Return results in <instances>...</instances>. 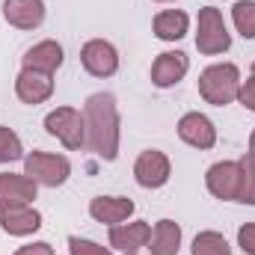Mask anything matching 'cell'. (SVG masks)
Listing matches in <instances>:
<instances>
[{"label":"cell","instance_id":"obj_22","mask_svg":"<svg viewBox=\"0 0 255 255\" xmlns=\"http://www.w3.org/2000/svg\"><path fill=\"white\" fill-rule=\"evenodd\" d=\"M24 142L21 136L12 130V128L0 125V163H15V160H24Z\"/></svg>","mask_w":255,"mask_h":255},{"label":"cell","instance_id":"obj_26","mask_svg":"<svg viewBox=\"0 0 255 255\" xmlns=\"http://www.w3.org/2000/svg\"><path fill=\"white\" fill-rule=\"evenodd\" d=\"M238 101H241L247 110H253V113H255V77H250V80H241Z\"/></svg>","mask_w":255,"mask_h":255},{"label":"cell","instance_id":"obj_2","mask_svg":"<svg viewBox=\"0 0 255 255\" xmlns=\"http://www.w3.org/2000/svg\"><path fill=\"white\" fill-rule=\"evenodd\" d=\"M238 92H241V68L235 63H214L199 74V95L214 107L238 101Z\"/></svg>","mask_w":255,"mask_h":255},{"label":"cell","instance_id":"obj_25","mask_svg":"<svg viewBox=\"0 0 255 255\" xmlns=\"http://www.w3.org/2000/svg\"><path fill=\"white\" fill-rule=\"evenodd\" d=\"M238 247L247 255H255V223H247L238 229Z\"/></svg>","mask_w":255,"mask_h":255},{"label":"cell","instance_id":"obj_7","mask_svg":"<svg viewBox=\"0 0 255 255\" xmlns=\"http://www.w3.org/2000/svg\"><path fill=\"white\" fill-rule=\"evenodd\" d=\"M205 187L220 202H238L241 190V160H220L205 172Z\"/></svg>","mask_w":255,"mask_h":255},{"label":"cell","instance_id":"obj_10","mask_svg":"<svg viewBox=\"0 0 255 255\" xmlns=\"http://www.w3.org/2000/svg\"><path fill=\"white\" fill-rule=\"evenodd\" d=\"M148 238H151V226L142 223V220H133V223H119V226H110V235H107V244L122 255H136L139 250L148 247Z\"/></svg>","mask_w":255,"mask_h":255},{"label":"cell","instance_id":"obj_23","mask_svg":"<svg viewBox=\"0 0 255 255\" xmlns=\"http://www.w3.org/2000/svg\"><path fill=\"white\" fill-rule=\"evenodd\" d=\"M238 202L255 208V160L253 157H244L241 160V190H238Z\"/></svg>","mask_w":255,"mask_h":255},{"label":"cell","instance_id":"obj_8","mask_svg":"<svg viewBox=\"0 0 255 255\" xmlns=\"http://www.w3.org/2000/svg\"><path fill=\"white\" fill-rule=\"evenodd\" d=\"M169 175H172V163H169V157H166L163 151H157V148H148V151H142V154L133 160V178H136V184L145 187V190L163 187V184L169 181Z\"/></svg>","mask_w":255,"mask_h":255},{"label":"cell","instance_id":"obj_5","mask_svg":"<svg viewBox=\"0 0 255 255\" xmlns=\"http://www.w3.org/2000/svg\"><path fill=\"white\" fill-rule=\"evenodd\" d=\"M45 130L57 136L68 151H80L86 145V122L83 113L74 107H57L45 116Z\"/></svg>","mask_w":255,"mask_h":255},{"label":"cell","instance_id":"obj_24","mask_svg":"<svg viewBox=\"0 0 255 255\" xmlns=\"http://www.w3.org/2000/svg\"><path fill=\"white\" fill-rule=\"evenodd\" d=\"M68 255H113L107 247L89 241V238H77V235H68Z\"/></svg>","mask_w":255,"mask_h":255},{"label":"cell","instance_id":"obj_16","mask_svg":"<svg viewBox=\"0 0 255 255\" xmlns=\"http://www.w3.org/2000/svg\"><path fill=\"white\" fill-rule=\"evenodd\" d=\"M0 229L12 238H27L42 229V214L33 205H18V208H3L0 211Z\"/></svg>","mask_w":255,"mask_h":255},{"label":"cell","instance_id":"obj_13","mask_svg":"<svg viewBox=\"0 0 255 255\" xmlns=\"http://www.w3.org/2000/svg\"><path fill=\"white\" fill-rule=\"evenodd\" d=\"M3 21L15 30H36L45 21V0H3Z\"/></svg>","mask_w":255,"mask_h":255},{"label":"cell","instance_id":"obj_19","mask_svg":"<svg viewBox=\"0 0 255 255\" xmlns=\"http://www.w3.org/2000/svg\"><path fill=\"white\" fill-rule=\"evenodd\" d=\"M151 30H154V36H157L160 42H178V39L187 36L190 18H187V12H181V9H163V12L154 15Z\"/></svg>","mask_w":255,"mask_h":255},{"label":"cell","instance_id":"obj_21","mask_svg":"<svg viewBox=\"0 0 255 255\" xmlns=\"http://www.w3.org/2000/svg\"><path fill=\"white\" fill-rule=\"evenodd\" d=\"M232 21L244 39H255V0H238L232 6Z\"/></svg>","mask_w":255,"mask_h":255},{"label":"cell","instance_id":"obj_3","mask_svg":"<svg viewBox=\"0 0 255 255\" xmlns=\"http://www.w3.org/2000/svg\"><path fill=\"white\" fill-rule=\"evenodd\" d=\"M232 48V33L226 27V18L217 6H205L199 9V21H196V51L202 57H217L226 54Z\"/></svg>","mask_w":255,"mask_h":255},{"label":"cell","instance_id":"obj_20","mask_svg":"<svg viewBox=\"0 0 255 255\" xmlns=\"http://www.w3.org/2000/svg\"><path fill=\"white\" fill-rule=\"evenodd\" d=\"M190 255H232V247L229 241L220 235V232H199L193 238V247H190Z\"/></svg>","mask_w":255,"mask_h":255},{"label":"cell","instance_id":"obj_28","mask_svg":"<svg viewBox=\"0 0 255 255\" xmlns=\"http://www.w3.org/2000/svg\"><path fill=\"white\" fill-rule=\"evenodd\" d=\"M247 157H253L255 160V130L250 133V151H247Z\"/></svg>","mask_w":255,"mask_h":255},{"label":"cell","instance_id":"obj_12","mask_svg":"<svg viewBox=\"0 0 255 255\" xmlns=\"http://www.w3.org/2000/svg\"><path fill=\"white\" fill-rule=\"evenodd\" d=\"M15 95L21 104H45L51 95H54V74H42V71H30V68H21L18 77H15Z\"/></svg>","mask_w":255,"mask_h":255},{"label":"cell","instance_id":"obj_27","mask_svg":"<svg viewBox=\"0 0 255 255\" xmlns=\"http://www.w3.org/2000/svg\"><path fill=\"white\" fill-rule=\"evenodd\" d=\"M15 255H54V247H51V244H45V241H36V244L18 247Z\"/></svg>","mask_w":255,"mask_h":255},{"label":"cell","instance_id":"obj_14","mask_svg":"<svg viewBox=\"0 0 255 255\" xmlns=\"http://www.w3.org/2000/svg\"><path fill=\"white\" fill-rule=\"evenodd\" d=\"M136 205L128 196H95L89 202V217L101 226H119L133 217Z\"/></svg>","mask_w":255,"mask_h":255},{"label":"cell","instance_id":"obj_17","mask_svg":"<svg viewBox=\"0 0 255 255\" xmlns=\"http://www.w3.org/2000/svg\"><path fill=\"white\" fill-rule=\"evenodd\" d=\"M65 54L63 45L54 42V39H45V42H36L24 57H21V65L30 68V71H42V74H54L60 65H63Z\"/></svg>","mask_w":255,"mask_h":255},{"label":"cell","instance_id":"obj_6","mask_svg":"<svg viewBox=\"0 0 255 255\" xmlns=\"http://www.w3.org/2000/svg\"><path fill=\"white\" fill-rule=\"evenodd\" d=\"M80 65L92 77H113L119 71V51L107 39H89L80 48Z\"/></svg>","mask_w":255,"mask_h":255},{"label":"cell","instance_id":"obj_18","mask_svg":"<svg viewBox=\"0 0 255 255\" xmlns=\"http://www.w3.org/2000/svg\"><path fill=\"white\" fill-rule=\"evenodd\" d=\"M181 226L175 220H157L148 238V253L151 255H178L181 253Z\"/></svg>","mask_w":255,"mask_h":255},{"label":"cell","instance_id":"obj_15","mask_svg":"<svg viewBox=\"0 0 255 255\" xmlns=\"http://www.w3.org/2000/svg\"><path fill=\"white\" fill-rule=\"evenodd\" d=\"M39 193V184L27 178L24 172H0V211L3 208H18V205H33Z\"/></svg>","mask_w":255,"mask_h":255},{"label":"cell","instance_id":"obj_9","mask_svg":"<svg viewBox=\"0 0 255 255\" xmlns=\"http://www.w3.org/2000/svg\"><path fill=\"white\" fill-rule=\"evenodd\" d=\"M190 71V57L184 51H163L151 63V83L157 89H172Z\"/></svg>","mask_w":255,"mask_h":255},{"label":"cell","instance_id":"obj_1","mask_svg":"<svg viewBox=\"0 0 255 255\" xmlns=\"http://www.w3.org/2000/svg\"><path fill=\"white\" fill-rule=\"evenodd\" d=\"M80 113L86 122V148L95 157L113 163L119 157V136H122V119H119L116 98L110 92H95L86 98Z\"/></svg>","mask_w":255,"mask_h":255},{"label":"cell","instance_id":"obj_29","mask_svg":"<svg viewBox=\"0 0 255 255\" xmlns=\"http://www.w3.org/2000/svg\"><path fill=\"white\" fill-rule=\"evenodd\" d=\"M154 3H175V0H154Z\"/></svg>","mask_w":255,"mask_h":255},{"label":"cell","instance_id":"obj_4","mask_svg":"<svg viewBox=\"0 0 255 255\" xmlns=\"http://www.w3.org/2000/svg\"><path fill=\"white\" fill-rule=\"evenodd\" d=\"M24 175L33 178L39 187H63L71 175V163L65 154L30 151V154H24Z\"/></svg>","mask_w":255,"mask_h":255},{"label":"cell","instance_id":"obj_11","mask_svg":"<svg viewBox=\"0 0 255 255\" xmlns=\"http://www.w3.org/2000/svg\"><path fill=\"white\" fill-rule=\"evenodd\" d=\"M178 136H181V142H187V145L199 148V151H208V148L217 145V128H214V122L205 113H199V110L184 113L178 119Z\"/></svg>","mask_w":255,"mask_h":255},{"label":"cell","instance_id":"obj_30","mask_svg":"<svg viewBox=\"0 0 255 255\" xmlns=\"http://www.w3.org/2000/svg\"><path fill=\"white\" fill-rule=\"evenodd\" d=\"M253 77H255V63H253Z\"/></svg>","mask_w":255,"mask_h":255}]
</instances>
